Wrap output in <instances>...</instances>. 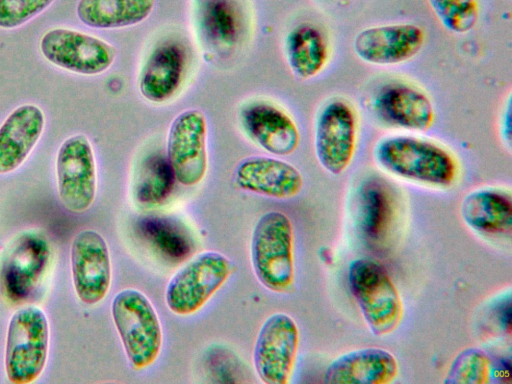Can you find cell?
<instances>
[{
    "label": "cell",
    "instance_id": "cell-1",
    "mask_svg": "<svg viewBox=\"0 0 512 384\" xmlns=\"http://www.w3.org/2000/svg\"><path fill=\"white\" fill-rule=\"evenodd\" d=\"M374 158L392 175L433 187H450L458 174L456 160L447 149L414 136L381 139L375 145Z\"/></svg>",
    "mask_w": 512,
    "mask_h": 384
},
{
    "label": "cell",
    "instance_id": "cell-2",
    "mask_svg": "<svg viewBox=\"0 0 512 384\" xmlns=\"http://www.w3.org/2000/svg\"><path fill=\"white\" fill-rule=\"evenodd\" d=\"M251 264L258 281L275 293L294 287V233L288 216L268 211L257 220L250 244Z\"/></svg>",
    "mask_w": 512,
    "mask_h": 384
},
{
    "label": "cell",
    "instance_id": "cell-3",
    "mask_svg": "<svg viewBox=\"0 0 512 384\" xmlns=\"http://www.w3.org/2000/svg\"><path fill=\"white\" fill-rule=\"evenodd\" d=\"M111 315L131 367L144 370L153 365L162 349L163 331L148 297L137 289H123L112 300Z\"/></svg>",
    "mask_w": 512,
    "mask_h": 384
},
{
    "label": "cell",
    "instance_id": "cell-4",
    "mask_svg": "<svg viewBox=\"0 0 512 384\" xmlns=\"http://www.w3.org/2000/svg\"><path fill=\"white\" fill-rule=\"evenodd\" d=\"M348 284L374 335L385 336L398 328L403 315L401 297L379 262L368 258L353 260L348 267Z\"/></svg>",
    "mask_w": 512,
    "mask_h": 384
},
{
    "label": "cell",
    "instance_id": "cell-5",
    "mask_svg": "<svg viewBox=\"0 0 512 384\" xmlns=\"http://www.w3.org/2000/svg\"><path fill=\"white\" fill-rule=\"evenodd\" d=\"M48 349L49 324L44 311L33 305L19 308L7 328L4 366L8 381L34 382L45 368Z\"/></svg>",
    "mask_w": 512,
    "mask_h": 384
},
{
    "label": "cell",
    "instance_id": "cell-6",
    "mask_svg": "<svg viewBox=\"0 0 512 384\" xmlns=\"http://www.w3.org/2000/svg\"><path fill=\"white\" fill-rule=\"evenodd\" d=\"M51 248L44 233L23 231L4 249L0 257V295L11 305L29 300L43 280Z\"/></svg>",
    "mask_w": 512,
    "mask_h": 384
},
{
    "label": "cell",
    "instance_id": "cell-7",
    "mask_svg": "<svg viewBox=\"0 0 512 384\" xmlns=\"http://www.w3.org/2000/svg\"><path fill=\"white\" fill-rule=\"evenodd\" d=\"M233 271V262L220 252L197 254L170 278L165 291L167 307L179 316L197 313L227 282Z\"/></svg>",
    "mask_w": 512,
    "mask_h": 384
},
{
    "label": "cell",
    "instance_id": "cell-8",
    "mask_svg": "<svg viewBox=\"0 0 512 384\" xmlns=\"http://www.w3.org/2000/svg\"><path fill=\"white\" fill-rule=\"evenodd\" d=\"M58 196L71 213H83L93 204L97 192V169L91 142L76 134L62 142L56 158Z\"/></svg>",
    "mask_w": 512,
    "mask_h": 384
},
{
    "label": "cell",
    "instance_id": "cell-9",
    "mask_svg": "<svg viewBox=\"0 0 512 384\" xmlns=\"http://www.w3.org/2000/svg\"><path fill=\"white\" fill-rule=\"evenodd\" d=\"M207 138V118L199 109L184 110L171 122L166 158L175 179L183 186H196L206 176Z\"/></svg>",
    "mask_w": 512,
    "mask_h": 384
},
{
    "label": "cell",
    "instance_id": "cell-10",
    "mask_svg": "<svg viewBox=\"0 0 512 384\" xmlns=\"http://www.w3.org/2000/svg\"><path fill=\"white\" fill-rule=\"evenodd\" d=\"M299 329L286 313L270 315L260 327L253 349L257 376L265 384L289 383L297 358Z\"/></svg>",
    "mask_w": 512,
    "mask_h": 384
},
{
    "label": "cell",
    "instance_id": "cell-11",
    "mask_svg": "<svg viewBox=\"0 0 512 384\" xmlns=\"http://www.w3.org/2000/svg\"><path fill=\"white\" fill-rule=\"evenodd\" d=\"M40 51L53 65L81 75L101 74L116 58V50L110 43L66 28L47 31L41 38Z\"/></svg>",
    "mask_w": 512,
    "mask_h": 384
},
{
    "label": "cell",
    "instance_id": "cell-12",
    "mask_svg": "<svg viewBox=\"0 0 512 384\" xmlns=\"http://www.w3.org/2000/svg\"><path fill=\"white\" fill-rule=\"evenodd\" d=\"M357 141V120L353 108L334 99L319 111L314 131L315 154L329 173L339 175L351 164Z\"/></svg>",
    "mask_w": 512,
    "mask_h": 384
},
{
    "label": "cell",
    "instance_id": "cell-13",
    "mask_svg": "<svg viewBox=\"0 0 512 384\" xmlns=\"http://www.w3.org/2000/svg\"><path fill=\"white\" fill-rule=\"evenodd\" d=\"M70 262L78 299L87 305L100 303L112 280L110 252L103 236L92 229L79 231L71 243Z\"/></svg>",
    "mask_w": 512,
    "mask_h": 384
},
{
    "label": "cell",
    "instance_id": "cell-14",
    "mask_svg": "<svg viewBox=\"0 0 512 384\" xmlns=\"http://www.w3.org/2000/svg\"><path fill=\"white\" fill-rule=\"evenodd\" d=\"M425 42L424 30L413 23L378 25L361 30L354 39L355 54L375 65H396L415 57Z\"/></svg>",
    "mask_w": 512,
    "mask_h": 384
},
{
    "label": "cell",
    "instance_id": "cell-15",
    "mask_svg": "<svg viewBox=\"0 0 512 384\" xmlns=\"http://www.w3.org/2000/svg\"><path fill=\"white\" fill-rule=\"evenodd\" d=\"M240 122L248 137L264 151L276 156L294 153L300 143L295 121L283 109L254 101L240 111Z\"/></svg>",
    "mask_w": 512,
    "mask_h": 384
},
{
    "label": "cell",
    "instance_id": "cell-16",
    "mask_svg": "<svg viewBox=\"0 0 512 384\" xmlns=\"http://www.w3.org/2000/svg\"><path fill=\"white\" fill-rule=\"evenodd\" d=\"M234 181L244 191L281 200L298 195L304 183L292 164L259 155L246 157L236 165Z\"/></svg>",
    "mask_w": 512,
    "mask_h": 384
},
{
    "label": "cell",
    "instance_id": "cell-17",
    "mask_svg": "<svg viewBox=\"0 0 512 384\" xmlns=\"http://www.w3.org/2000/svg\"><path fill=\"white\" fill-rule=\"evenodd\" d=\"M373 106L384 123L409 131H427L435 118L429 97L416 87L399 82L381 88Z\"/></svg>",
    "mask_w": 512,
    "mask_h": 384
},
{
    "label": "cell",
    "instance_id": "cell-18",
    "mask_svg": "<svg viewBox=\"0 0 512 384\" xmlns=\"http://www.w3.org/2000/svg\"><path fill=\"white\" fill-rule=\"evenodd\" d=\"M399 372L396 358L388 350L367 347L338 356L327 367L328 384H388Z\"/></svg>",
    "mask_w": 512,
    "mask_h": 384
},
{
    "label": "cell",
    "instance_id": "cell-19",
    "mask_svg": "<svg viewBox=\"0 0 512 384\" xmlns=\"http://www.w3.org/2000/svg\"><path fill=\"white\" fill-rule=\"evenodd\" d=\"M45 127L43 111L34 104L14 109L0 126V174L19 168L28 158Z\"/></svg>",
    "mask_w": 512,
    "mask_h": 384
},
{
    "label": "cell",
    "instance_id": "cell-20",
    "mask_svg": "<svg viewBox=\"0 0 512 384\" xmlns=\"http://www.w3.org/2000/svg\"><path fill=\"white\" fill-rule=\"evenodd\" d=\"M185 73V54L175 43L156 47L139 75V91L143 98L155 104L172 99L179 91Z\"/></svg>",
    "mask_w": 512,
    "mask_h": 384
},
{
    "label": "cell",
    "instance_id": "cell-21",
    "mask_svg": "<svg viewBox=\"0 0 512 384\" xmlns=\"http://www.w3.org/2000/svg\"><path fill=\"white\" fill-rule=\"evenodd\" d=\"M461 216L472 229L491 235L511 232L512 198L499 188H481L468 193L461 203Z\"/></svg>",
    "mask_w": 512,
    "mask_h": 384
},
{
    "label": "cell",
    "instance_id": "cell-22",
    "mask_svg": "<svg viewBox=\"0 0 512 384\" xmlns=\"http://www.w3.org/2000/svg\"><path fill=\"white\" fill-rule=\"evenodd\" d=\"M156 0H79V20L94 29H121L138 25L153 12Z\"/></svg>",
    "mask_w": 512,
    "mask_h": 384
},
{
    "label": "cell",
    "instance_id": "cell-23",
    "mask_svg": "<svg viewBox=\"0 0 512 384\" xmlns=\"http://www.w3.org/2000/svg\"><path fill=\"white\" fill-rule=\"evenodd\" d=\"M285 53L293 74L304 80L321 73L329 58L325 37L318 28L310 24H301L288 34Z\"/></svg>",
    "mask_w": 512,
    "mask_h": 384
},
{
    "label": "cell",
    "instance_id": "cell-24",
    "mask_svg": "<svg viewBox=\"0 0 512 384\" xmlns=\"http://www.w3.org/2000/svg\"><path fill=\"white\" fill-rule=\"evenodd\" d=\"M198 26L210 44L228 48L241 31V14L234 0H199Z\"/></svg>",
    "mask_w": 512,
    "mask_h": 384
},
{
    "label": "cell",
    "instance_id": "cell-25",
    "mask_svg": "<svg viewBox=\"0 0 512 384\" xmlns=\"http://www.w3.org/2000/svg\"><path fill=\"white\" fill-rule=\"evenodd\" d=\"M360 225L364 236L381 241L389 231L393 218V199L389 188L381 181L367 180L358 192Z\"/></svg>",
    "mask_w": 512,
    "mask_h": 384
},
{
    "label": "cell",
    "instance_id": "cell-26",
    "mask_svg": "<svg viewBox=\"0 0 512 384\" xmlns=\"http://www.w3.org/2000/svg\"><path fill=\"white\" fill-rule=\"evenodd\" d=\"M491 361L481 349L471 347L462 350L451 363L444 383L486 384L489 382Z\"/></svg>",
    "mask_w": 512,
    "mask_h": 384
},
{
    "label": "cell",
    "instance_id": "cell-27",
    "mask_svg": "<svg viewBox=\"0 0 512 384\" xmlns=\"http://www.w3.org/2000/svg\"><path fill=\"white\" fill-rule=\"evenodd\" d=\"M174 179L167 158L152 156L144 164L137 184V196L143 202L161 201L170 193Z\"/></svg>",
    "mask_w": 512,
    "mask_h": 384
},
{
    "label": "cell",
    "instance_id": "cell-28",
    "mask_svg": "<svg viewBox=\"0 0 512 384\" xmlns=\"http://www.w3.org/2000/svg\"><path fill=\"white\" fill-rule=\"evenodd\" d=\"M442 26L452 33L472 30L479 19L477 0H427Z\"/></svg>",
    "mask_w": 512,
    "mask_h": 384
},
{
    "label": "cell",
    "instance_id": "cell-29",
    "mask_svg": "<svg viewBox=\"0 0 512 384\" xmlns=\"http://www.w3.org/2000/svg\"><path fill=\"white\" fill-rule=\"evenodd\" d=\"M54 0H0V28L22 26L45 11Z\"/></svg>",
    "mask_w": 512,
    "mask_h": 384
},
{
    "label": "cell",
    "instance_id": "cell-30",
    "mask_svg": "<svg viewBox=\"0 0 512 384\" xmlns=\"http://www.w3.org/2000/svg\"><path fill=\"white\" fill-rule=\"evenodd\" d=\"M501 136L504 139V142L510 146L511 143V107L510 100L507 103L506 108L504 109L502 121H501Z\"/></svg>",
    "mask_w": 512,
    "mask_h": 384
}]
</instances>
